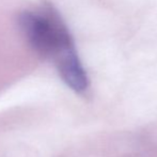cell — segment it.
<instances>
[{
	"mask_svg": "<svg viewBox=\"0 0 157 157\" xmlns=\"http://www.w3.org/2000/svg\"><path fill=\"white\" fill-rule=\"evenodd\" d=\"M19 24L33 49L54 61L61 78L71 89L83 93L89 87V78L58 13L50 8L26 11L21 15Z\"/></svg>",
	"mask_w": 157,
	"mask_h": 157,
	"instance_id": "obj_1",
	"label": "cell"
}]
</instances>
